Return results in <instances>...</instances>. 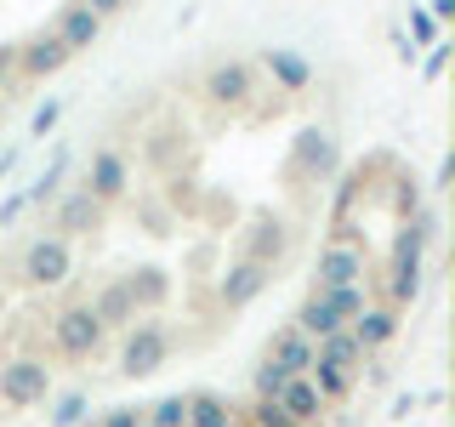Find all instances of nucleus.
Here are the masks:
<instances>
[{
	"mask_svg": "<svg viewBox=\"0 0 455 427\" xmlns=\"http://www.w3.org/2000/svg\"><path fill=\"white\" fill-rule=\"evenodd\" d=\"M171 348H177L171 325H165V319H154V313H137V319L120 331V353H114V370H120L125 382H148V376H160V370L171 365Z\"/></svg>",
	"mask_w": 455,
	"mask_h": 427,
	"instance_id": "nucleus-1",
	"label": "nucleus"
},
{
	"mask_svg": "<svg viewBox=\"0 0 455 427\" xmlns=\"http://www.w3.org/2000/svg\"><path fill=\"white\" fill-rule=\"evenodd\" d=\"M68 274H75V246L63 234H35L18 251V285L23 291H57V285H68Z\"/></svg>",
	"mask_w": 455,
	"mask_h": 427,
	"instance_id": "nucleus-2",
	"label": "nucleus"
},
{
	"mask_svg": "<svg viewBox=\"0 0 455 427\" xmlns=\"http://www.w3.org/2000/svg\"><path fill=\"white\" fill-rule=\"evenodd\" d=\"M364 302H370V296H364V279H359V285H336V291H307V302L296 308L291 325H296L302 336L319 342V336H331V331H347V319H353Z\"/></svg>",
	"mask_w": 455,
	"mask_h": 427,
	"instance_id": "nucleus-3",
	"label": "nucleus"
},
{
	"mask_svg": "<svg viewBox=\"0 0 455 427\" xmlns=\"http://www.w3.org/2000/svg\"><path fill=\"white\" fill-rule=\"evenodd\" d=\"M103 342H108V331L92 313V302H68L52 313V353L57 359H97Z\"/></svg>",
	"mask_w": 455,
	"mask_h": 427,
	"instance_id": "nucleus-4",
	"label": "nucleus"
},
{
	"mask_svg": "<svg viewBox=\"0 0 455 427\" xmlns=\"http://www.w3.org/2000/svg\"><path fill=\"white\" fill-rule=\"evenodd\" d=\"M52 399V365L35 353H12L0 359V405L6 410H35Z\"/></svg>",
	"mask_w": 455,
	"mask_h": 427,
	"instance_id": "nucleus-5",
	"label": "nucleus"
},
{
	"mask_svg": "<svg viewBox=\"0 0 455 427\" xmlns=\"http://www.w3.org/2000/svg\"><path fill=\"white\" fill-rule=\"evenodd\" d=\"M199 92H205V103H211V109L239 114V109H245L251 97H256V68H251V63H239V57H222V63H211V68H205Z\"/></svg>",
	"mask_w": 455,
	"mask_h": 427,
	"instance_id": "nucleus-6",
	"label": "nucleus"
},
{
	"mask_svg": "<svg viewBox=\"0 0 455 427\" xmlns=\"http://www.w3.org/2000/svg\"><path fill=\"white\" fill-rule=\"evenodd\" d=\"M103 222H108V205H103V199H92L85 189H68L52 205V234H63L68 246H75V239H97V234H103Z\"/></svg>",
	"mask_w": 455,
	"mask_h": 427,
	"instance_id": "nucleus-7",
	"label": "nucleus"
},
{
	"mask_svg": "<svg viewBox=\"0 0 455 427\" xmlns=\"http://www.w3.org/2000/svg\"><path fill=\"white\" fill-rule=\"evenodd\" d=\"M80 189L92 194V199H103V205H120V199L132 194V160H125L120 149H92Z\"/></svg>",
	"mask_w": 455,
	"mask_h": 427,
	"instance_id": "nucleus-8",
	"label": "nucleus"
},
{
	"mask_svg": "<svg viewBox=\"0 0 455 427\" xmlns=\"http://www.w3.org/2000/svg\"><path fill=\"white\" fill-rule=\"evenodd\" d=\"M274 285V262H256V256H239V262H228L222 268V279H217V302L228 313H239V308H251L256 296Z\"/></svg>",
	"mask_w": 455,
	"mask_h": 427,
	"instance_id": "nucleus-9",
	"label": "nucleus"
},
{
	"mask_svg": "<svg viewBox=\"0 0 455 427\" xmlns=\"http://www.w3.org/2000/svg\"><path fill=\"white\" fill-rule=\"evenodd\" d=\"M68 63H75V52L57 40V28H35L28 40H18V75H28V80H52Z\"/></svg>",
	"mask_w": 455,
	"mask_h": 427,
	"instance_id": "nucleus-10",
	"label": "nucleus"
},
{
	"mask_svg": "<svg viewBox=\"0 0 455 427\" xmlns=\"http://www.w3.org/2000/svg\"><path fill=\"white\" fill-rule=\"evenodd\" d=\"M370 274V256L364 246H347V239H336V246L319 251V262H313V291H336V285H359Z\"/></svg>",
	"mask_w": 455,
	"mask_h": 427,
	"instance_id": "nucleus-11",
	"label": "nucleus"
},
{
	"mask_svg": "<svg viewBox=\"0 0 455 427\" xmlns=\"http://www.w3.org/2000/svg\"><path fill=\"white\" fill-rule=\"evenodd\" d=\"M291 171L324 182L336 171V137L324 132V125H302V132H296V149H291Z\"/></svg>",
	"mask_w": 455,
	"mask_h": 427,
	"instance_id": "nucleus-12",
	"label": "nucleus"
},
{
	"mask_svg": "<svg viewBox=\"0 0 455 427\" xmlns=\"http://www.w3.org/2000/svg\"><path fill=\"white\" fill-rule=\"evenodd\" d=\"M274 405L291 416L296 427H319L324 416H331V399H324L319 388H313V376L302 370V376H284V388L274 393Z\"/></svg>",
	"mask_w": 455,
	"mask_h": 427,
	"instance_id": "nucleus-13",
	"label": "nucleus"
},
{
	"mask_svg": "<svg viewBox=\"0 0 455 427\" xmlns=\"http://www.w3.org/2000/svg\"><path fill=\"white\" fill-rule=\"evenodd\" d=\"M262 75L274 80V92H284V97H302L307 85H313V63L302 52H291V46H262Z\"/></svg>",
	"mask_w": 455,
	"mask_h": 427,
	"instance_id": "nucleus-14",
	"label": "nucleus"
},
{
	"mask_svg": "<svg viewBox=\"0 0 455 427\" xmlns=\"http://www.w3.org/2000/svg\"><path fill=\"white\" fill-rule=\"evenodd\" d=\"M347 331H353V342H359L364 353H381V348L398 336V308H393V302H364V308L347 319Z\"/></svg>",
	"mask_w": 455,
	"mask_h": 427,
	"instance_id": "nucleus-15",
	"label": "nucleus"
},
{
	"mask_svg": "<svg viewBox=\"0 0 455 427\" xmlns=\"http://www.w3.org/2000/svg\"><path fill=\"white\" fill-rule=\"evenodd\" d=\"M52 28H57V40H63V46L75 52V57H80V52H92L97 40H103V18H97L92 6H80V0H68V6L57 12V23H52Z\"/></svg>",
	"mask_w": 455,
	"mask_h": 427,
	"instance_id": "nucleus-16",
	"label": "nucleus"
},
{
	"mask_svg": "<svg viewBox=\"0 0 455 427\" xmlns=\"http://www.w3.org/2000/svg\"><path fill=\"white\" fill-rule=\"evenodd\" d=\"M125 279V291H132V308L137 313H160L165 308V296H171V274L160 262H142V268H132V274H120Z\"/></svg>",
	"mask_w": 455,
	"mask_h": 427,
	"instance_id": "nucleus-17",
	"label": "nucleus"
},
{
	"mask_svg": "<svg viewBox=\"0 0 455 427\" xmlns=\"http://www.w3.org/2000/svg\"><path fill=\"white\" fill-rule=\"evenodd\" d=\"M284 246H291V222L274 217V211H262V217H251V239H245V256L256 262H279Z\"/></svg>",
	"mask_w": 455,
	"mask_h": 427,
	"instance_id": "nucleus-18",
	"label": "nucleus"
},
{
	"mask_svg": "<svg viewBox=\"0 0 455 427\" xmlns=\"http://www.w3.org/2000/svg\"><path fill=\"white\" fill-rule=\"evenodd\" d=\"M92 313L103 319V331H125V325L137 319V308H132V291H125V279H103L92 291Z\"/></svg>",
	"mask_w": 455,
	"mask_h": 427,
	"instance_id": "nucleus-19",
	"label": "nucleus"
},
{
	"mask_svg": "<svg viewBox=\"0 0 455 427\" xmlns=\"http://www.w3.org/2000/svg\"><path fill=\"white\" fill-rule=\"evenodd\" d=\"M262 353H267L274 365H284L291 376H302V370L313 365V336H302L296 325H279V331L267 336V348H262Z\"/></svg>",
	"mask_w": 455,
	"mask_h": 427,
	"instance_id": "nucleus-20",
	"label": "nucleus"
},
{
	"mask_svg": "<svg viewBox=\"0 0 455 427\" xmlns=\"http://www.w3.org/2000/svg\"><path fill=\"white\" fill-rule=\"evenodd\" d=\"M182 427H239V410L228 405L217 388H194L188 393V422Z\"/></svg>",
	"mask_w": 455,
	"mask_h": 427,
	"instance_id": "nucleus-21",
	"label": "nucleus"
},
{
	"mask_svg": "<svg viewBox=\"0 0 455 427\" xmlns=\"http://www.w3.org/2000/svg\"><path fill=\"white\" fill-rule=\"evenodd\" d=\"M421 285H427L421 256H393V262H387V302L393 308H410L421 296Z\"/></svg>",
	"mask_w": 455,
	"mask_h": 427,
	"instance_id": "nucleus-22",
	"label": "nucleus"
},
{
	"mask_svg": "<svg viewBox=\"0 0 455 427\" xmlns=\"http://www.w3.org/2000/svg\"><path fill=\"white\" fill-rule=\"evenodd\" d=\"M182 422H188V393H165L142 405V427H182Z\"/></svg>",
	"mask_w": 455,
	"mask_h": 427,
	"instance_id": "nucleus-23",
	"label": "nucleus"
},
{
	"mask_svg": "<svg viewBox=\"0 0 455 427\" xmlns=\"http://www.w3.org/2000/svg\"><path fill=\"white\" fill-rule=\"evenodd\" d=\"M63 171H68V154H63V149H57V154H52V165H46V171H40V177H35V182H28V189H23V194H28V205H46V199L57 194V182H63Z\"/></svg>",
	"mask_w": 455,
	"mask_h": 427,
	"instance_id": "nucleus-24",
	"label": "nucleus"
},
{
	"mask_svg": "<svg viewBox=\"0 0 455 427\" xmlns=\"http://www.w3.org/2000/svg\"><path fill=\"white\" fill-rule=\"evenodd\" d=\"M85 422H92V399L85 393H63L52 405V427H85Z\"/></svg>",
	"mask_w": 455,
	"mask_h": 427,
	"instance_id": "nucleus-25",
	"label": "nucleus"
},
{
	"mask_svg": "<svg viewBox=\"0 0 455 427\" xmlns=\"http://www.w3.org/2000/svg\"><path fill=\"white\" fill-rule=\"evenodd\" d=\"M284 376H291V370L274 365V359L262 353V359H256V370H251V393H256V399H274V393L284 388Z\"/></svg>",
	"mask_w": 455,
	"mask_h": 427,
	"instance_id": "nucleus-26",
	"label": "nucleus"
},
{
	"mask_svg": "<svg viewBox=\"0 0 455 427\" xmlns=\"http://www.w3.org/2000/svg\"><path fill=\"white\" fill-rule=\"evenodd\" d=\"M57 120H63V97H46V103L28 114V137H52Z\"/></svg>",
	"mask_w": 455,
	"mask_h": 427,
	"instance_id": "nucleus-27",
	"label": "nucleus"
},
{
	"mask_svg": "<svg viewBox=\"0 0 455 427\" xmlns=\"http://www.w3.org/2000/svg\"><path fill=\"white\" fill-rule=\"evenodd\" d=\"M421 211V182L416 177H398V189H393V217L404 222V217H416Z\"/></svg>",
	"mask_w": 455,
	"mask_h": 427,
	"instance_id": "nucleus-28",
	"label": "nucleus"
},
{
	"mask_svg": "<svg viewBox=\"0 0 455 427\" xmlns=\"http://www.w3.org/2000/svg\"><path fill=\"white\" fill-rule=\"evenodd\" d=\"M245 422H251V427H296V422H291V416H284V410L274 405V399H251Z\"/></svg>",
	"mask_w": 455,
	"mask_h": 427,
	"instance_id": "nucleus-29",
	"label": "nucleus"
},
{
	"mask_svg": "<svg viewBox=\"0 0 455 427\" xmlns=\"http://www.w3.org/2000/svg\"><path fill=\"white\" fill-rule=\"evenodd\" d=\"M410 35H416V52L421 46H438V18L427 6H410Z\"/></svg>",
	"mask_w": 455,
	"mask_h": 427,
	"instance_id": "nucleus-30",
	"label": "nucleus"
},
{
	"mask_svg": "<svg viewBox=\"0 0 455 427\" xmlns=\"http://www.w3.org/2000/svg\"><path fill=\"white\" fill-rule=\"evenodd\" d=\"M97 427H142V405H108Z\"/></svg>",
	"mask_w": 455,
	"mask_h": 427,
	"instance_id": "nucleus-31",
	"label": "nucleus"
},
{
	"mask_svg": "<svg viewBox=\"0 0 455 427\" xmlns=\"http://www.w3.org/2000/svg\"><path fill=\"white\" fill-rule=\"evenodd\" d=\"M23 211H28V194H23V189H12L6 199H0V228H12V222L23 217Z\"/></svg>",
	"mask_w": 455,
	"mask_h": 427,
	"instance_id": "nucleus-32",
	"label": "nucleus"
},
{
	"mask_svg": "<svg viewBox=\"0 0 455 427\" xmlns=\"http://www.w3.org/2000/svg\"><path fill=\"white\" fill-rule=\"evenodd\" d=\"M12 75H18V46H0V97H6Z\"/></svg>",
	"mask_w": 455,
	"mask_h": 427,
	"instance_id": "nucleus-33",
	"label": "nucleus"
},
{
	"mask_svg": "<svg viewBox=\"0 0 455 427\" xmlns=\"http://www.w3.org/2000/svg\"><path fill=\"white\" fill-rule=\"evenodd\" d=\"M450 177H455V160L444 154V160H438V171H433V182H427V189H433V194H444V189H450Z\"/></svg>",
	"mask_w": 455,
	"mask_h": 427,
	"instance_id": "nucleus-34",
	"label": "nucleus"
},
{
	"mask_svg": "<svg viewBox=\"0 0 455 427\" xmlns=\"http://www.w3.org/2000/svg\"><path fill=\"white\" fill-rule=\"evenodd\" d=\"M80 6H92V12H97V18H103V23H108V18H114V12H120V6H125V0H80Z\"/></svg>",
	"mask_w": 455,
	"mask_h": 427,
	"instance_id": "nucleus-35",
	"label": "nucleus"
},
{
	"mask_svg": "<svg viewBox=\"0 0 455 427\" xmlns=\"http://www.w3.org/2000/svg\"><path fill=\"white\" fill-rule=\"evenodd\" d=\"M444 57H450V46H433V57H427V80L444 75Z\"/></svg>",
	"mask_w": 455,
	"mask_h": 427,
	"instance_id": "nucleus-36",
	"label": "nucleus"
},
{
	"mask_svg": "<svg viewBox=\"0 0 455 427\" xmlns=\"http://www.w3.org/2000/svg\"><path fill=\"white\" fill-rule=\"evenodd\" d=\"M427 12H433L438 23H450V18H455V0H433V6H427Z\"/></svg>",
	"mask_w": 455,
	"mask_h": 427,
	"instance_id": "nucleus-37",
	"label": "nucleus"
},
{
	"mask_svg": "<svg viewBox=\"0 0 455 427\" xmlns=\"http://www.w3.org/2000/svg\"><path fill=\"white\" fill-rule=\"evenodd\" d=\"M12 165H18V142H12V149H0V177H6Z\"/></svg>",
	"mask_w": 455,
	"mask_h": 427,
	"instance_id": "nucleus-38",
	"label": "nucleus"
}]
</instances>
